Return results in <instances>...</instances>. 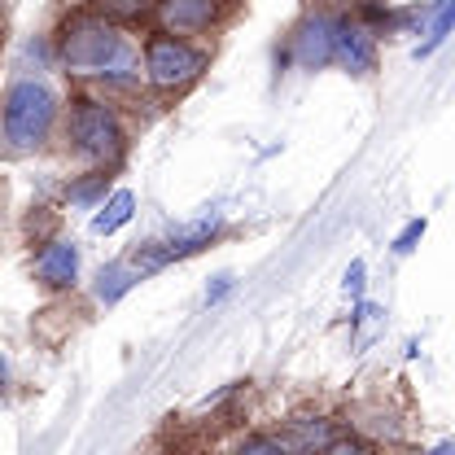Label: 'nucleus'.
Segmentation results:
<instances>
[{
	"label": "nucleus",
	"mask_w": 455,
	"mask_h": 455,
	"mask_svg": "<svg viewBox=\"0 0 455 455\" xmlns=\"http://www.w3.org/2000/svg\"><path fill=\"white\" fill-rule=\"evenodd\" d=\"M57 61L70 75H88L101 84H136L140 57L127 44L123 27L101 18L97 9H79L57 27Z\"/></svg>",
	"instance_id": "f257e3e1"
},
{
	"label": "nucleus",
	"mask_w": 455,
	"mask_h": 455,
	"mask_svg": "<svg viewBox=\"0 0 455 455\" xmlns=\"http://www.w3.org/2000/svg\"><path fill=\"white\" fill-rule=\"evenodd\" d=\"M57 114H61V101L57 92L44 84V79H13L0 97V136L9 140V149L18 154H36L49 145L57 127Z\"/></svg>",
	"instance_id": "f03ea898"
},
{
	"label": "nucleus",
	"mask_w": 455,
	"mask_h": 455,
	"mask_svg": "<svg viewBox=\"0 0 455 455\" xmlns=\"http://www.w3.org/2000/svg\"><path fill=\"white\" fill-rule=\"evenodd\" d=\"M66 136H70V149L84 163H92L97 171L123 167V158H127V127H123V118L114 114V106L88 97V92L70 97Z\"/></svg>",
	"instance_id": "7ed1b4c3"
},
{
	"label": "nucleus",
	"mask_w": 455,
	"mask_h": 455,
	"mask_svg": "<svg viewBox=\"0 0 455 455\" xmlns=\"http://www.w3.org/2000/svg\"><path fill=\"white\" fill-rule=\"evenodd\" d=\"M211 66V53L197 49L184 36H167V31H149L145 36V79L154 92H184L193 88Z\"/></svg>",
	"instance_id": "20e7f679"
},
{
	"label": "nucleus",
	"mask_w": 455,
	"mask_h": 455,
	"mask_svg": "<svg viewBox=\"0 0 455 455\" xmlns=\"http://www.w3.org/2000/svg\"><path fill=\"white\" fill-rule=\"evenodd\" d=\"M333 61L346 75L368 79L377 70V27L363 18H333Z\"/></svg>",
	"instance_id": "39448f33"
},
{
	"label": "nucleus",
	"mask_w": 455,
	"mask_h": 455,
	"mask_svg": "<svg viewBox=\"0 0 455 455\" xmlns=\"http://www.w3.org/2000/svg\"><path fill=\"white\" fill-rule=\"evenodd\" d=\"M228 0H154V18H158V31L167 36H202L211 31L220 18H224Z\"/></svg>",
	"instance_id": "423d86ee"
},
{
	"label": "nucleus",
	"mask_w": 455,
	"mask_h": 455,
	"mask_svg": "<svg viewBox=\"0 0 455 455\" xmlns=\"http://www.w3.org/2000/svg\"><path fill=\"white\" fill-rule=\"evenodd\" d=\"M289 57H293L302 70H324V66H333V13H324V9L307 13V18L293 27V36H289Z\"/></svg>",
	"instance_id": "0eeeda50"
},
{
	"label": "nucleus",
	"mask_w": 455,
	"mask_h": 455,
	"mask_svg": "<svg viewBox=\"0 0 455 455\" xmlns=\"http://www.w3.org/2000/svg\"><path fill=\"white\" fill-rule=\"evenodd\" d=\"M36 281L44 284V289H53V293L75 289V284H79V245L66 241V236L49 241V245L36 254Z\"/></svg>",
	"instance_id": "6e6552de"
},
{
	"label": "nucleus",
	"mask_w": 455,
	"mask_h": 455,
	"mask_svg": "<svg viewBox=\"0 0 455 455\" xmlns=\"http://www.w3.org/2000/svg\"><path fill=\"white\" fill-rule=\"evenodd\" d=\"M220 232H224V215H220V211H206V215H197V220H188V224H175L158 245H163L167 263H175V259H193V254H202Z\"/></svg>",
	"instance_id": "1a4fd4ad"
},
{
	"label": "nucleus",
	"mask_w": 455,
	"mask_h": 455,
	"mask_svg": "<svg viewBox=\"0 0 455 455\" xmlns=\"http://www.w3.org/2000/svg\"><path fill=\"white\" fill-rule=\"evenodd\" d=\"M132 215H136V193L132 188H114L110 197L97 206V215H92V232L97 236H114L118 228L132 224Z\"/></svg>",
	"instance_id": "9d476101"
},
{
	"label": "nucleus",
	"mask_w": 455,
	"mask_h": 455,
	"mask_svg": "<svg viewBox=\"0 0 455 455\" xmlns=\"http://www.w3.org/2000/svg\"><path fill=\"white\" fill-rule=\"evenodd\" d=\"M329 438H338V434L329 429V420H293L281 434V443L289 447V455H315Z\"/></svg>",
	"instance_id": "9b49d317"
},
{
	"label": "nucleus",
	"mask_w": 455,
	"mask_h": 455,
	"mask_svg": "<svg viewBox=\"0 0 455 455\" xmlns=\"http://www.w3.org/2000/svg\"><path fill=\"white\" fill-rule=\"evenodd\" d=\"M140 284V272L127 263V259H118V263H106L101 272H97V302H106V307H114L123 293H132Z\"/></svg>",
	"instance_id": "f8f14e48"
},
{
	"label": "nucleus",
	"mask_w": 455,
	"mask_h": 455,
	"mask_svg": "<svg viewBox=\"0 0 455 455\" xmlns=\"http://www.w3.org/2000/svg\"><path fill=\"white\" fill-rule=\"evenodd\" d=\"M451 27H455V0H429V36H425V44L411 49V57L416 61L434 57L443 49V40L451 36Z\"/></svg>",
	"instance_id": "ddd939ff"
},
{
	"label": "nucleus",
	"mask_w": 455,
	"mask_h": 455,
	"mask_svg": "<svg viewBox=\"0 0 455 455\" xmlns=\"http://www.w3.org/2000/svg\"><path fill=\"white\" fill-rule=\"evenodd\" d=\"M106 188H110V171H84L79 180H70L66 184V202L70 206H79V211H97L101 202H106Z\"/></svg>",
	"instance_id": "4468645a"
},
{
	"label": "nucleus",
	"mask_w": 455,
	"mask_h": 455,
	"mask_svg": "<svg viewBox=\"0 0 455 455\" xmlns=\"http://www.w3.org/2000/svg\"><path fill=\"white\" fill-rule=\"evenodd\" d=\"M97 13L123 27V22H136V18L154 13V0H97Z\"/></svg>",
	"instance_id": "2eb2a0df"
},
{
	"label": "nucleus",
	"mask_w": 455,
	"mask_h": 455,
	"mask_svg": "<svg viewBox=\"0 0 455 455\" xmlns=\"http://www.w3.org/2000/svg\"><path fill=\"white\" fill-rule=\"evenodd\" d=\"M315 455H377V447L363 443V438H355V434H338V438H329Z\"/></svg>",
	"instance_id": "dca6fc26"
},
{
	"label": "nucleus",
	"mask_w": 455,
	"mask_h": 455,
	"mask_svg": "<svg viewBox=\"0 0 455 455\" xmlns=\"http://www.w3.org/2000/svg\"><path fill=\"white\" fill-rule=\"evenodd\" d=\"M425 232H429V220H407V224H403V232L390 241V250H395L398 259H407V254L420 245V236H425Z\"/></svg>",
	"instance_id": "f3484780"
},
{
	"label": "nucleus",
	"mask_w": 455,
	"mask_h": 455,
	"mask_svg": "<svg viewBox=\"0 0 455 455\" xmlns=\"http://www.w3.org/2000/svg\"><path fill=\"white\" fill-rule=\"evenodd\" d=\"M236 455H289V447L281 438H272V434H254V438H245L236 447Z\"/></svg>",
	"instance_id": "a211bd4d"
},
{
	"label": "nucleus",
	"mask_w": 455,
	"mask_h": 455,
	"mask_svg": "<svg viewBox=\"0 0 455 455\" xmlns=\"http://www.w3.org/2000/svg\"><path fill=\"white\" fill-rule=\"evenodd\" d=\"M363 284H368V263L355 259V263L346 267V276H341V293H346V298H363Z\"/></svg>",
	"instance_id": "6ab92c4d"
},
{
	"label": "nucleus",
	"mask_w": 455,
	"mask_h": 455,
	"mask_svg": "<svg viewBox=\"0 0 455 455\" xmlns=\"http://www.w3.org/2000/svg\"><path fill=\"white\" fill-rule=\"evenodd\" d=\"M232 284H236V276H232V272H220L215 281L206 284V302H211V307H215V302H224L228 293H232Z\"/></svg>",
	"instance_id": "aec40b11"
},
{
	"label": "nucleus",
	"mask_w": 455,
	"mask_h": 455,
	"mask_svg": "<svg viewBox=\"0 0 455 455\" xmlns=\"http://www.w3.org/2000/svg\"><path fill=\"white\" fill-rule=\"evenodd\" d=\"M429 455H455V443H438V447H434Z\"/></svg>",
	"instance_id": "412c9836"
},
{
	"label": "nucleus",
	"mask_w": 455,
	"mask_h": 455,
	"mask_svg": "<svg viewBox=\"0 0 455 455\" xmlns=\"http://www.w3.org/2000/svg\"><path fill=\"white\" fill-rule=\"evenodd\" d=\"M0 390H4V359H0Z\"/></svg>",
	"instance_id": "4be33fe9"
}]
</instances>
